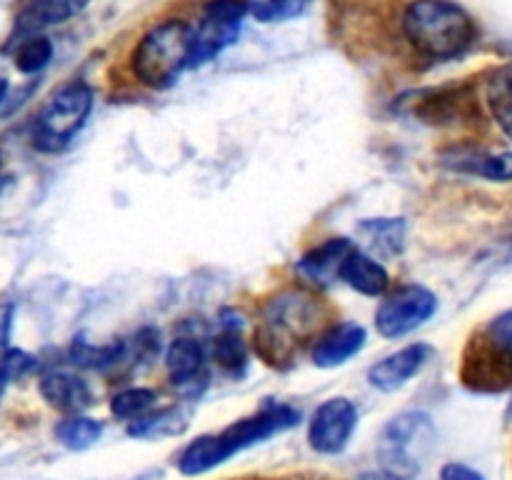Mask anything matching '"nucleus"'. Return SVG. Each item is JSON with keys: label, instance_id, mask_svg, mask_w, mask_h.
<instances>
[{"label": "nucleus", "instance_id": "obj_15", "mask_svg": "<svg viewBox=\"0 0 512 480\" xmlns=\"http://www.w3.org/2000/svg\"><path fill=\"white\" fill-rule=\"evenodd\" d=\"M358 248L373 258H398L405 248L403 218H365L355 225Z\"/></svg>", "mask_w": 512, "mask_h": 480}, {"label": "nucleus", "instance_id": "obj_30", "mask_svg": "<svg viewBox=\"0 0 512 480\" xmlns=\"http://www.w3.org/2000/svg\"><path fill=\"white\" fill-rule=\"evenodd\" d=\"M440 480H485V475L465 463H445L440 468Z\"/></svg>", "mask_w": 512, "mask_h": 480}, {"label": "nucleus", "instance_id": "obj_32", "mask_svg": "<svg viewBox=\"0 0 512 480\" xmlns=\"http://www.w3.org/2000/svg\"><path fill=\"white\" fill-rule=\"evenodd\" d=\"M5 95H8V80H5V78H0V105H3Z\"/></svg>", "mask_w": 512, "mask_h": 480}, {"label": "nucleus", "instance_id": "obj_10", "mask_svg": "<svg viewBox=\"0 0 512 480\" xmlns=\"http://www.w3.org/2000/svg\"><path fill=\"white\" fill-rule=\"evenodd\" d=\"M440 163L448 170L470 178L510 183L512 180V150H490L478 145H458L440 155Z\"/></svg>", "mask_w": 512, "mask_h": 480}, {"label": "nucleus", "instance_id": "obj_16", "mask_svg": "<svg viewBox=\"0 0 512 480\" xmlns=\"http://www.w3.org/2000/svg\"><path fill=\"white\" fill-rule=\"evenodd\" d=\"M340 283H345L355 293L368 295V298H383L390 288V273L378 258H373V255L355 245V250L343 265Z\"/></svg>", "mask_w": 512, "mask_h": 480}, {"label": "nucleus", "instance_id": "obj_2", "mask_svg": "<svg viewBox=\"0 0 512 480\" xmlns=\"http://www.w3.org/2000/svg\"><path fill=\"white\" fill-rule=\"evenodd\" d=\"M403 33L423 58L453 60L475 43V20L455 0H413L403 13Z\"/></svg>", "mask_w": 512, "mask_h": 480}, {"label": "nucleus", "instance_id": "obj_9", "mask_svg": "<svg viewBox=\"0 0 512 480\" xmlns=\"http://www.w3.org/2000/svg\"><path fill=\"white\" fill-rule=\"evenodd\" d=\"M165 368L168 378L180 393L195 395L203 393L208 385V353H205L203 340L195 335H178L165 350Z\"/></svg>", "mask_w": 512, "mask_h": 480}, {"label": "nucleus", "instance_id": "obj_3", "mask_svg": "<svg viewBox=\"0 0 512 480\" xmlns=\"http://www.w3.org/2000/svg\"><path fill=\"white\" fill-rule=\"evenodd\" d=\"M193 45L195 28L188 20H160L138 40L130 55L133 75L150 90L173 88L180 75L193 68Z\"/></svg>", "mask_w": 512, "mask_h": 480}, {"label": "nucleus", "instance_id": "obj_31", "mask_svg": "<svg viewBox=\"0 0 512 480\" xmlns=\"http://www.w3.org/2000/svg\"><path fill=\"white\" fill-rule=\"evenodd\" d=\"M360 480H405V478L385 468V470H370V473H363L360 475Z\"/></svg>", "mask_w": 512, "mask_h": 480}, {"label": "nucleus", "instance_id": "obj_14", "mask_svg": "<svg viewBox=\"0 0 512 480\" xmlns=\"http://www.w3.org/2000/svg\"><path fill=\"white\" fill-rule=\"evenodd\" d=\"M40 395L45 403L63 413H83L93 405V390L80 375L68 370H50L40 378Z\"/></svg>", "mask_w": 512, "mask_h": 480}, {"label": "nucleus", "instance_id": "obj_6", "mask_svg": "<svg viewBox=\"0 0 512 480\" xmlns=\"http://www.w3.org/2000/svg\"><path fill=\"white\" fill-rule=\"evenodd\" d=\"M438 313V295L418 283H408L383 295L375 310V328L383 338H403L423 328Z\"/></svg>", "mask_w": 512, "mask_h": 480}, {"label": "nucleus", "instance_id": "obj_29", "mask_svg": "<svg viewBox=\"0 0 512 480\" xmlns=\"http://www.w3.org/2000/svg\"><path fill=\"white\" fill-rule=\"evenodd\" d=\"M13 323H15V305L0 303V358L8 353L10 335H13Z\"/></svg>", "mask_w": 512, "mask_h": 480}, {"label": "nucleus", "instance_id": "obj_1", "mask_svg": "<svg viewBox=\"0 0 512 480\" xmlns=\"http://www.w3.org/2000/svg\"><path fill=\"white\" fill-rule=\"evenodd\" d=\"M300 413L290 405H265L258 413L248 415V418L235 420L220 433L200 435V438L190 440L185 450L178 458V468L183 475H203L208 470L218 468L225 460L233 455L243 453V450L253 448V445L265 443L273 435L285 433L293 425H298Z\"/></svg>", "mask_w": 512, "mask_h": 480}, {"label": "nucleus", "instance_id": "obj_22", "mask_svg": "<svg viewBox=\"0 0 512 480\" xmlns=\"http://www.w3.org/2000/svg\"><path fill=\"white\" fill-rule=\"evenodd\" d=\"M213 358L230 375H240L248 365V345L240 335V323H225L223 333L213 343Z\"/></svg>", "mask_w": 512, "mask_h": 480}, {"label": "nucleus", "instance_id": "obj_5", "mask_svg": "<svg viewBox=\"0 0 512 480\" xmlns=\"http://www.w3.org/2000/svg\"><path fill=\"white\" fill-rule=\"evenodd\" d=\"M435 443V425L425 413H400L390 420L380 435L378 453L385 468L393 473L415 475L428 460Z\"/></svg>", "mask_w": 512, "mask_h": 480}, {"label": "nucleus", "instance_id": "obj_21", "mask_svg": "<svg viewBox=\"0 0 512 480\" xmlns=\"http://www.w3.org/2000/svg\"><path fill=\"white\" fill-rule=\"evenodd\" d=\"M125 343L123 340H115V343L95 345L90 340H85V335H78L70 345V360L80 368L88 370H108L113 365H118L125 355Z\"/></svg>", "mask_w": 512, "mask_h": 480}, {"label": "nucleus", "instance_id": "obj_26", "mask_svg": "<svg viewBox=\"0 0 512 480\" xmlns=\"http://www.w3.org/2000/svg\"><path fill=\"white\" fill-rule=\"evenodd\" d=\"M250 15L260 23H283L303 15L313 0H245Z\"/></svg>", "mask_w": 512, "mask_h": 480}, {"label": "nucleus", "instance_id": "obj_20", "mask_svg": "<svg viewBox=\"0 0 512 480\" xmlns=\"http://www.w3.org/2000/svg\"><path fill=\"white\" fill-rule=\"evenodd\" d=\"M485 103L490 115L512 140V63L500 65L485 80Z\"/></svg>", "mask_w": 512, "mask_h": 480}, {"label": "nucleus", "instance_id": "obj_23", "mask_svg": "<svg viewBox=\"0 0 512 480\" xmlns=\"http://www.w3.org/2000/svg\"><path fill=\"white\" fill-rule=\"evenodd\" d=\"M100 435H103V423L80 413L70 415V418L60 420V423L55 425V438H58V443L68 450L93 448L100 440Z\"/></svg>", "mask_w": 512, "mask_h": 480}, {"label": "nucleus", "instance_id": "obj_8", "mask_svg": "<svg viewBox=\"0 0 512 480\" xmlns=\"http://www.w3.org/2000/svg\"><path fill=\"white\" fill-rule=\"evenodd\" d=\"M358 428V408L350 398H328L315 408L308 425L310 448L323 455H338L348 448Z\"/></svg>", "mask_w": 512, "mask_h": 480}, {"label": "nucleus", "instance_id": "obj_4", "mask_svg": "<svg viewBox=\"0 0 512 480\" xmlns=\"http://www.w3.org/2000/svg\"><path fill=\"white\" fill-rule=\"evenodd\" d=\"M93 88L83 80L65 83L38 110L33 123V145L43 153H60L73 143L93 113Z\"/></svg>", "mask_w": 512, "mask_h": 480}, {"label": "nucleus", "instance_id": "obj_11", "mask_svg": "<svg viewBox=\"0 0 512 480\" xmlns=\"http://www.w3.org/2000/svg\"><path fill=\"white\" fill-rule=\"evenodd\" d=\"M430 345L425 343H410L405 348L395 350V353L385 355L368 370V383L380 393H395L403 385H408L420 370L428 365L430 360Z\"/></svg>", "mask_w": 512, "mask_h": 480}, {"label": "nucleus", "instance_id": "obj_27", "mask_svg": "<svg viewBox=\"0 0 512 480\" xmlns=\"http://www.w3.org/2000/svg\"><path fill=\"white\" fill-rule=\"evenodd\" d=\"M35 368V358L28 355L25 350H8V353L0 358V395L8 390L10 383H15L18 378L28 375Z\"/></svg>", "mask_w": 512, "mask_h": 480}, {"label": "nucleus", "instance_id": "obj_28", "mask_svg": "<svg viewBox=\"0 0 512 480\" xmlns=\"http://www.w3.org/2000/svg\"><path fill=\"white\" fill-rule=\"evenodd\" d=\"M488 340L493 343V348L503 355V360H508L512 365V310L500 313L498 318L488 325Z\"/></svg>", "mask_w": 512, "mask_h": 480}, {"label": "nucleus", "instance_id": "obj_7", "mask_svg": "<svg viewBox=\"0 0 512 480\" xmlns=\"http://www.w3.org/2000/svg\"><path fill=\"white\" fill-rule=\"evenodd\" d=\"M250 15L245 0H208L195 28L193 68L210 63L240 38L245 18Z\"/></svg>", "mask_w": 512, "mask_h": 480}, {"label": "nucleus", "instance_id": "obj_24", "mask_svg": "<svg viewBox=\"0 0 512 480\" xmlns=\"http://www.w3.org/2000/svg\"><path fill=\"white\" fill-rule=\"evenodd\" d=\"M155 405H158V393L153 388H125L113 395V400H110V413L118 420L133 423V420L148 415Z\"/></svg>", "mask_w": 512, "mask_h": 480}, {"label": "nucleus", "instance_id": "obj_17", "mask_svg": "<svg viewBox=\"0 0 512 480\" xmlns=\"http://www.w3.org/2000/svg\"><path fill=\"white\" fill-rule=\"evenodd\" d=\"M470 108H473V98H468L463 88H440L420 93V100L415 103V115L423 118L425 123L450 125L458 123V118H465Z\"/></svg>", "mask_w": 512, "mask_h": 480}, {"label": "nucleus", "instance_id": "obj_13", "mask_svg": "<svg viewBox=\"0 0 512 480\" xmlns=\"http://www.w3.org/2000/svg\"><path fill=\"white\" fill-rule=\"evenodd\" d=\"M368 343V333L360 323H345L333 325L330 330H325L313 345V363L318 368H338L345 365L348 360H353L360 350Z\"/></svg>", "mask_w": 512, "mask_h": 480}, {"label": "nucleus", "instance_id": "obj_12", "mask_svg": "<svg viewBox=\"0 0 512 480\" xmlns=\"http://www.w3.org/2000/svg\"><path fill=\"white\" fill-rule=\"evenodd\" d=\"M353 250L355 243L350 238H330L325 240V243L315 245L313 250H308V253L298 260L295 270L313 285L328 288V285L338 283L340 280L345 260H348V255L353 253Z\"/></svg>", "mask_w": 512, "mask_h": 480}, {"label": "nucleus", "instance_id": "obj_25", "mask_svg": "<svg viewBox=\"0 0 512 480\" xmlns=\"http://www.w3.org/2000/svg\"><path fill=\"white\" fill-rule=\"evenodd\" d=\"M53 60V43L45 35H25L20 45L15 48V68L25 75H35L45 70Z\"/></svg>", "mask_w": 512, "mask_h": 480}, {"label": "nucleus", "instance_id": "obj_19", "mask_svg": "<svg viewBox=\"0 0 512 480\" xmlns=\"http://www.w3.org/2000/svg\"><path fill=\"white\" fill-rule=\"evenodd\" d=\"M190 425V413L183 405H170V408L150 410L143 418L133 420L128 425L130 438L155 440V438H173V435L185 433Z\"/></svg>", "mask_w": 512, "mask_h": 480}, {"label": "nucleus", "instance_id": "obj_18", "mask_svg": "<svg viewBox=\"0 0 512 480\" xmlns=\"http://www.w3.org/2000/svg\"><path fill=\"white\" fill-rule=\"evenodd\" d=\"M90 5V0H25L18 13V30L35 35L48 25L65 23Z\"/></svg>", "mask_w": 512, "mask_h": 480}]
</instances>
